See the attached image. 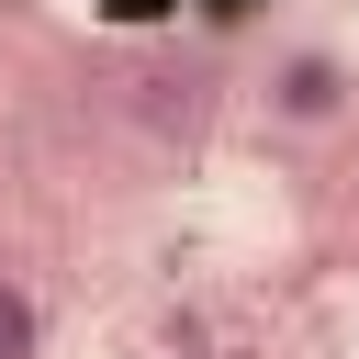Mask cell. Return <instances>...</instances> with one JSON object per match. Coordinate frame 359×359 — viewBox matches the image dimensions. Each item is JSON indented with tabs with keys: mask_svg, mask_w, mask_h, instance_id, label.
Returning a JSON list of instances; mask_svg holds the SVG:
<instances>
[{
	"mask_svg": "<svg viewBox=\"0 0 359 359\" xmlns=\"http://www.w3.org/2000/svg\"><path fill=\"white\" fill-rule=\"evenodd\" d=\"M348 112V56H325V45H292V56H269V123H292V135H325Z\"/></svg>",
	"mask_w": 359,
	"mask_h": 359,
	"instance_id": "obj_1",
	"label": "cell"
},
{
	"mask_svg": "<svg viewBox=\"0 0 359 359\" xmlns=\"http://www.w3.org/2000/svg\"><path fill=\"white\" fill-rule=\"evenodd\" d=\"M0 359H45V303L22 269H0Z\"/></svg>",
	"mask_w": 359,
	"mask_h": 359,
	"instance_id": "obj_2",
	"label": "cell"
}]
</instances>
